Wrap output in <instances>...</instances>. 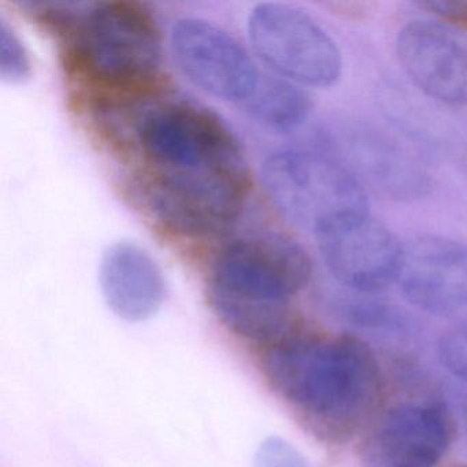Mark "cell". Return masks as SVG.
Wrapping results in <instances>:
<instances>
[{
    "label": "cell",
    "mask_w": 467,
    "mask_h": 467,
    "mask_svg": "<svg viewBox=\"0 0 467 467\" xmlns=\"http://www.w3.org/2000/svg\"><path fill=\"white\" fill-rule=\"evenodd\" d=\"M264 370L273 389L325 441H349L376 417L381 368L371 347L351 333L300 327L270 347Z\"/></svg>",
    "instance_id": "obj_1"
},
{
    "label": "cell",
    "mask_w": 467,
    "mask_h": 467,
    "mask_svg": "<svg viewBox=\"0 0 467 467\" xmlns=\"http://www.w3.org/2000/svg\"><path fill=\"white\" fill-rule=\"evenodd\" d=\"M64 37V67L99 109L132 105L160 92L162 37L149 10L130 0H108L83 15L50 10Z\"/></svg>",
    "instance_id": "obj_2"
},
{
    "label": "cell",
    "mask_w": 467,
    "mask_h": 467,
    "mask_svg": "<svg viewBox=\"0 0 467 467\" xmlns=\"http://www.w3.org/2000/svg\"><path fill=\"white\" fill-rule=\"evenodd\" d=\"M262 176L284 217L314 234L336 218L368 212L365 188L330 154L280 150L267 158Z\"/></svg>",
    "instance_id": "obj_3"
},
{
    "label": "cell",
    "mask_w": 467,
    "mask_h": 467,
    "mask_svg": "<svg viewBox=\"0 0 467 467\" xmlns=\"http://www.w3.org/2000/svg\"><path fill=\"white\" fill-rule=\"evenodd\" d=\"M248 191L247 171H182L152 169L141 193L152 217L190 237L228 231L242 213Z\"/></svg>",
    "instance_id": "obj_4"
},
{
    "label": "cell",
    "mask_w": 467,
    "mask_h": 467,
    "mask_svg": "<svg viewBox=\"0 0 467 467\" xmlns=\"http://www.w3.org/2000/svg\"><path fill=\"white\" fill-rule=\"evenodd\" d=\"M139 144L155 169L247 171L242 147L228 125L190 102L155 109L139 124Z\"/></svg>",
    "instance_id": "obj_5"
},
{
    "label": "cell",
    "mask_w": 467,
    "mask_h": 467,
    "mask_svg": "<svg viewBox=\"0 0 467 467\" xmlns=\"http://www.w3.org/2000/svg\"><path fill=\"white\" fill-rule=\"evenodd\" d=\"M259 58L297 86L329 88L343 75V56L329 34L299 7L261 4L248 18Z\"/></svg>",
    "instance_id": "obj_6"
},
{
    "label": "cell",
    "mask_w": 467,
    "mask_h": 467,
    "mask_svg": "<svg viewBox=\"0 0 467 467\" xmlns=\"http://www.w3.org/2000/svg\"><path fill=\"white\" fill-rule=\"evenodd\" d=\"M314 234L327 270L351 291L374 294L398 281L404 243L370 213L336 218Z\"/></svg>",
    "instance_id": "obj_7"
},
{
    "label": "cell",
    "mask_w": 467,
    "mask_h": 467,
    "mask_svg": "<svg viewBox=\"0 0 467 467\" xmlns=\"http://www.w3.org/2000/svg\"><path fill=\"white\" fill-rule=\"evenodd\" d=\"M453 437L444 404L434 399L401 401L374 418L360 441L363 467H437Z\"/></svg>",
    "instance_id": "obj_8"
},
{
    "label": "cell",
    "mask_w": 467,
    "mask_h": 467,
    "mask_svg": "<svg viewBox=\"0 0 467 467\" xmlns=\"http://www.w3.org/2000/svg\"><path fill=\"white\" fill-rule=\"evenodd\" d=\"M171 45L180 70L212 97L244 103L258 86L261 73L250 54L232 35L210 21H177Z\"/></svg>",
    "instance_id": "obj_9"
},
{
    "label": "cell",
    "mask_w": 467,
    "mask_h": 467,
    "mask_svg": "<svg viewBox=\"0 0 467 467\" xmlns=\"http://www.w3.org/2000/svg\"><path fill=\"white\" fill-rule=\"evenodd\" d=\"M401 294L431 316L467 325V243L422 234L404 243Z\"/></svg>",
    "instance_id": "obj_10"
},
{
    "label": "cell",
    "mask_w": 467,
    "mask_h": 467,
    "mask_svg": "<svg viewBox=\"0 0 467 467\" xmlns=\"http://www.w3.org/2000/svg\"><path fill=\"white\" fill-rule=\"evenodd\" d=\"M313 275L302 245L280 234L251 237L232 243L215 259L210 280L221 285L291 302Z\"/></svg>",
    "instance_id": "obj_11"
},
{
    "label": "cell",
    "mask_w": 467,
    "mask_h": 467,
    "mask_svg": "<svg viewBox=\"0 0 467 467\" xmlns=\"http://www.w3.org/2000/svg\"><path fill=\"white\" fill-rule=\"evenodd\" d=\"M401 69L422 94L467 108V32L440 20H412L396 36Z\"/></svg>",
    "instance_id": "obj_12"
},
{
    "label": "cell",
    "mask_w": 467,
    "mask_h": 467,
    "mask_svg": "<svg viewBox=\"0 0 467 467\" xmlns=\"http://www.w3.org/2000/svg\"><path fill=\"white\" fill-rule=\"evenodd\" d=\"M327 146L362 187L396 201L420 199L431 190L422 166L379 130L346 125L327 132ZM366 190V188H365Z\"/></svg>",
    "instance_id": "obj_13"
},
{
    "label": "cell",
    "mask_w": 467,
    "mask_h": 467,
    "mask_svg": "<svg viewBox=\"0 0 467 467\" xmlns=\"http://www.w3.org/2000/svg\"><path fill=\"white\" fill-rule=\"evenodd\" d=\"M99 283L109 307L128 322H141L158 313L166 295L157 262L135 243L117 242L102 255Z\"/></svg>",
    "instance_id": "obj_14"
},
{
    "label": "cell",
    "mask_w": 467,
    "mask_h": 467,
    "mask_svg": "<svg viewBox=\"0 0 467 467\" xmlns=\"http://www.w3.org/2000/svg\"><path fill=\"white\" fill-rule=\"evenodd\" d=\"M207 302L229 330L248 340L273 346L302 327L291 302L266 299L212 281L207 284Z\"/></svg>",
    "instance_id": "obj_15"
},
{
    "label": "cell",
    "mask_w": 467,
    "mask_h": 467,
    "mask_svg": "<svg viewBox=\"0 0 467 467\" xmlns=\"http://www.w3.org/2000/svg\"><path fill=\"white\" fill-rule=\"evenodd\" d=\"M244 106L256 121L280 132L300 127L313 110L307 92L278 75H261Z\"/></svg>",
    "instance_id": "obj_16"
},
{
    "label": "cell",
    "mask_w": 467,
    "mask_h": 467,
    "mask_svg": "<svg viewBox=\"0 0 467 467\" xmlns=\"http://www.w3.org/2000/svg\"><path fill=\"white\" fill-rule=\"evenodd\" d=\"M32 75L31 58L12 26L0 20V76L9 84H21Z\"/></svg>",
    "instance_id": "obj_17"
},
{
    "label": "cell",
    "mask_w": 467,
    "mask_h": 467,
    "mask_svg": "<svg viewBox=\"0 0 467 467\" xmlns=\"http://www.w3.org/2000/svg\"><path fill=\"white\" fill-rule=\"evenodd\" d=\"M348 316L355 325L374 329L401 330L406 327V317L395 306L376 300H360L348 307Z\"/></svg>",
    "instance_id": "obj_18"
},
{
    "label": "cell",
    "mask_w": 467,
    "mask_h": 467,
    "mask_svg": "<svg viewBox=\"0 0 467 467\" xmlns=\"http://www.w3.org/2000/svg\"><path fill=\"white\" fill-rule=\"evenodd\" d=\"M440 362L452 376L467 382V325L441 336L437 346Z\"/></svg>",
    "instance_id": "obj_19"
},
{
    "label": "cell",
    "mask_w": 467,
    "mask_h": 467,
    "mask_svg": "<svg viewBox=\"0 0 467 467\" xmlns=\"http://www.w3.org/2000/svg\"><path fill=\"white\" fill-rule=\"evenodd\" d=\"M255 467H313L294 445L281 437H269L259 445Z\"/></svg>",
    "instance_id": "obj_20"
},
{
    "label": "cell",
    "mask_w": 467,
    "mask_h": 467,
    "mask_svg": "<svg viewBox=\"0 0 467 467\" xmlns=\"http://www.w3.org/2000/svg\"><path fill=\"white\" fill-rule=\"evenodd\" d=\"M420 7L437 20L467 32V0H428L420 2Z\"/></svg>",
    "instance_id": "obj_21"
},
{
    "label": "cell",
    "mask_w": 467,
    "mask_h": 467,
    "mask_svg": "<svg viewBox=\"0 0 467 467\" xmlns=\"http://www.w3.org/2000/svg\"><path fill=\"white\" fill-rule=\"evenodd\" d=\"M463 425H464V431H466L467 436V399L464 400L463 404Z\"/></svg>",
    "instance_id": "obj_22"
}]
</instances>
